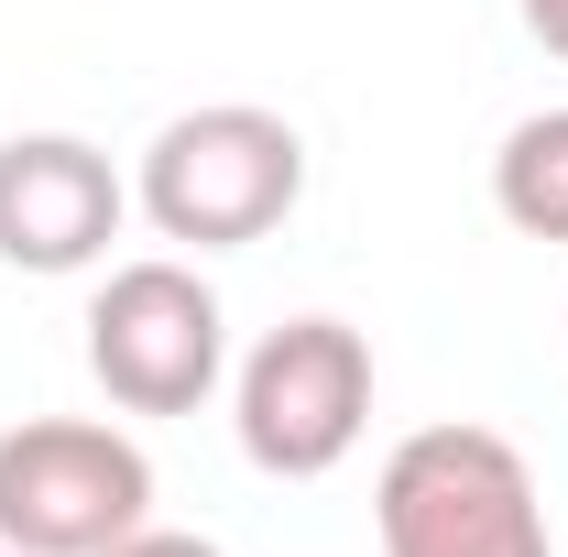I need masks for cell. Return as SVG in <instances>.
I'll return each mask as SVG.
<instances>
[{
    "label": "cell",
    "instance_id": "cell-9",
    "mask_svg": "<svg viewBox=\"0 0 568 557\" xmlns=\"http://www.w3.org/2000/svg\"><path fill=\"white\" fill-rule=\"evenodd\" d=\"M514 11H525V33H536V44L568 67V0H514Z\"/></svg>",
    "mask_w": 568,
    "mask_h": 557
},
{
    "label": "cell",
    "instance_id": "cell-10",
    "mask_svg": "<svg viewBox=\"0 0 568 557\" xmlns=\"http://www.w3.org/2000/svg\"><path fill=\"white\" fill-rule=\"evenodd\" d=\"M0 557H22V547H0Z\"/></svg>",
    "mask_w": 568,
    "mask_h": 557
},
{
    "label": "cell",
    "instance_id": "cell-4",
    "mask_svg": "<svg viewBox=\"0 0 568 557\" xmlns=\"http://www.w3.org/2000/svg\"><path fill=\"white\" fill-rule=\"evenodd\" d=\"M153 525V459L110 416H22L0 426V547L22 557H110Z\"/></svg>",
    "mask_w": 568,
    "mask_h": 557
},
{
    "label": "cell",
    "instance_id": "cell-3",
    "mask_svg": "<svg viewBox=\"0 0 568 557\" xmlns=\"http://www.w3.org/2000/svg\"><path fill=\"white\" fill-rule=\"evenodd\" d=\"M372 426V340L351 317H284L230 372V437L263 482H328Z\"/></svg>",
    "mask_w": 568,
    "mask_h": 557
},
{
    "label": "cell",
    "instance_id": "cell-8",
    "mask_svg": "<svg viewBox=\"0 0 568 557\" xmlns=\"http://www.w3.org/2000/svg\"><path fill=\"white\" fill-rule=\"evenodd\" d=\"M110 557H230V547H209V536H186V525H132Z\"/></svg>",
    "mask_w": 568,
    "mask_h": 557
},
{
    "label": "cell",
    "instance_id": "cell-2",
    "mask_svg": "<svg viewBox=\"0 0 568 557\" xmlns=\"http://www.w3.org/2000/svg\"><path fill=\"white\" fill-rule=\"evenodd\" d=\"M383 557H547V492L503 426H416L372 482Z\"/></svg>",
    "mask_w": 568,
    "mask_h": 557
},
{
    "label": "cell",
    "instance_id": "cell-6",
    "mask_svg": "<svg viewBox=\"0 0 568 557\" xmlns=\"http://www.w3.org/2000/svg\"><path fill=\"white\" fill-rule=\"evenodd\" d=\"M121 219H132V186L88 132L0 142V263L11 274H99Z\"/></svg>",
    "mask_w": 568,
    "mask_h": 557
},
{
    "label": "cell",
    "instance_id": "cell-7",
    "mask_svg": "<svg viewBox=\"0 0 568 557\" xmlns=\"http://www.w3.org/2000/svg\"><path fill=\"white\" fill-rule=\"evenodd\" d=\"M493 209L525 241H568V110H525L493 153Z\"/></svg>",
    "mask_w": 568,
    "mask_h": 557
},
{
    "label": "cell",
    "instance_id": "cell-1",
    "mask_svg": "<svg viewBox=\"0 0 568 557\" xmlns=\"http://www.w3.org/2000/svg\"><path fill=\"white\" fill-rule=\"evenodd\" d=\"M295 198H306V132L263 99L175 110L142 142V175H132V209L175 252H252L295 219Z\"/></svg>",
    "mask_w": 568,
    "mask_h": 557
},
{
    "label": "cell",
    "instance_id": "cell-5",
    "mask_svg": "<svg viewBox=\"0 0 568 557\" xmlns=\"http://www.w3.org/2000/svg\"><path fill=\"white\" fill-rule=\"evenodd\" d=\"M88 372L121 416H197L230 372V306L197 263H110L88 295Z\"/></svg>",
    "mask_w": 568,
    "mask_h": 557
}]
</instances>
